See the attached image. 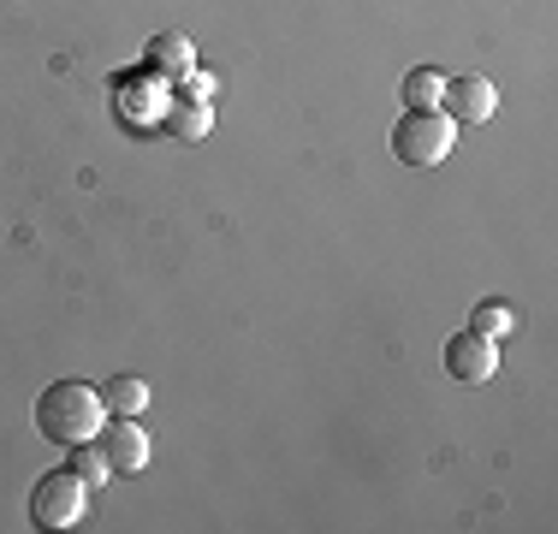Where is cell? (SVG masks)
I'll return each mask as SVG.
<instances>
[{
    "label": "cell",
    "instance_id": "1",
    "mask_svg": "<svg viewBox=\"0 0 558 534\" xmlns=\"http://www.w3.org/2000/svg\"><path fill=\"white\" fill-rule=\"evenodd\" d=\"M101 422H108V404H101L96 386L84 380H54L43 398H36V434L54 439V446H84V439L101 434Z\"/></svg>",
    "mask_w": 558,
    "mask_h": 534
},
{
    "label": "cell",
    "instance_id": "2",
    "mask_svg": "<svg viewBox=\"0 0 558 534\" xmlns=\"http://www.w3.org/2000/svg\"><path fill=\"white\" fill-rule=\"evenodd\" d=\"M451 137H458V125L434 107V113H404L392 125V155L404 160V167H440L451 155Z\"/></svg>",
    "mask_w": 558,
    "mask_h": 534
},
{
    "label": "cell",
    "instance_id": "3",
    "mask_svg": "<svg viewBox=\"0 0 558 534\" xmlns=\"http://www.w3.org/2000/svg\"><path fill=\"white\" fill-rule=\"evenodd\" d=\"M84 481H77L72 470H48L43 481H36V493H31V517H36V529H72V523H84Z\"/></svg>",
    "mask_w": 558,
    "mask_h": 534
},
{
    "label": "cell",
    "instance_id": "4",
    "mask_svg": "<svg viewBox=\"0 0 558 534\" xmlns=\"http://www.w3.org/2000/svg\"><path fill=\"white\" fill-rule=\"evenodd\" d=\"M446 374L451 380H463V386H482V380H494L499 374V344L494 339H482V332H451L446 339Z\"/></svg>",
    "mask_w": 558,
    "mask_h": 534
},
{
    "label": "cell",
    "instance_id": "5",
    "mask_svg": "<svg viewBox=\"0 0 558 534\" xmlns=\"http://www.w3.org/2000/svg\"><path fill=\"white\" fill-rule=\"evenodd\" d=\"M494 107H499V89L487 77H451L440 89V113L451 125H482V119H494Z\"/></svg>",
    "mask_w": 558,
    "mask_h": 534
},
{
    "label": "cell",
    "instance_id": "6",
    "mask_svg": "<svg viewBox=\"0 0 558 534\" xmlns=\"http://www.w3.org/2000/svg\"><path fill=\"white\" fill-rule=\"evenodd\" d=\"M101 451H108L113 475H143V463H149V434L137 427V416H113L101 422Z\"/></svg>",
    "mask_w": 558,
    "mask_h": 534
},
{
    "label": "cell",
    "instance_id": "7",
    "mask_svg": "<svg viewBox=\"0 0 558 534\" xmlns=\"http://www.w3.org/2000/svg\"><path fill=\"white\" fill-rule=\"evenodd\" d=\"M161 125H167L179 143H203V137H208V125H215V107H208V101H191V96H179V101L167 107Z\"/></svg>",
    "mask_w": 558,
    "mask_h": 534
},
{
    "label": "cell",
    "instance_id": "8",
    "mask_svg": "<svg viewBox=\"0 0 558 534\" xmlns=\"http://www.w3.org/2000/svg\"><path fill=\"white\" fill-rule=\"evenodd\" d=\"M149 65H155V72H172V77L196 72V43H191V36H179V31H161L149 43Z\"/></svg>",
    "mask_w": 558,
    "mask_h": 534
},
{
    "label": "cell",
    "instance_id": "9",
    "mask_svg": "<svg viewBox=\"0 0 558 534\" xmlns=\"http://www.w3.org/2000/svg\"><path fill=\"white\" fill-rule=\"evenodd\" d=\"M101 404H108L113 416H143V404H149V380H143V374H113V380L101 386Z\"/></svg>",
    "mask_w": 558,
    "mask_h": 534
},
{
    "label": "cell",
    "instance_id": "10",
    "mask_svg": "<svg viewBox=\"0 0 558 534\" xmlns=\"http://www.w3.org/2000/svg\"><path fill=\"white\" fill-rule=\"evenodd\" d=\"M440 89H446V77L428 72V65H416V72L404 77V107L410 113H434V107H440Z\"/></svg>",
    "mask_w": 558,
    "mask_h": 534
},
{
    "label": "cell",
    "instance_id": "11",
    "mask_svg": "<svg viewBox=\"0 0 558 534\" xmlns=\"http://www.w3.org/2000/svg\"><path fill=\"white\" fill-rule=\"evenodd\" d=\"M72 475L84 481V487H101V481H113V463H108V451H101L96 439H84V446H72Z\"/></svg>",
    "mask_w": 558,
    "mask_h": 534
},
{
    "label": "cell",
    "instance_id": "12",
    "mask_svg": "<svg viewBox=\"0 0 558 534\" xmlns=\"http://www.w3.org/2000/svg\"><path fill=\"white\" fill-rule=\"evenodd\" d=\"M511 327H517V315L505 310V303H475V315H470V332H482V339H511Z\"/></svg>",
    "mask_w": 558,
    "mask_h": 534
}]
</instances>
